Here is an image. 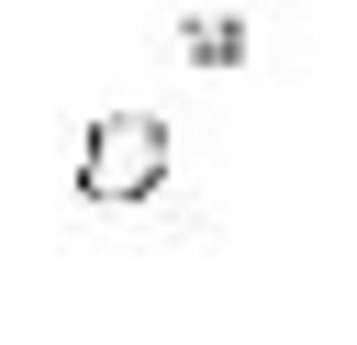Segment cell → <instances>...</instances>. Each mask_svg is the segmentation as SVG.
I'll return each instance as SVG.
<instances>
[{
    "label": "cell",
    "mask_w": 357,
    "mask_h": 345,
    "mask_svg": "<svg viewBox=\"0 0 357 345\" xmlns=\"http://www.w3.org/2000/svg\"><path fill=\"white\" fill-rule=\"evenodd\" d=\"M167 178H178V134H167L145 100H112V111L78 134V200L134 211V200H156Z\"/></svg>",
    "instance_id": "cell-1"
},
{
    "label": "cell",
    "mask_w": 357,
    "mask_h": 345,
    "mask_svg": "<svg viewBox=\"0 0 357 345\" xmlns=\"http://www.w3.org/2000/svg\"><path fill=\"white\" fill-rule=\"evenodd\" d=\"M178 56H190V67H234V56H245V22H234V11H190V22H178Z\"/></svg>",
    "instance_id": "cell-2"
}]
</instances>
